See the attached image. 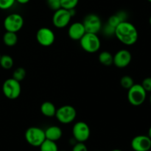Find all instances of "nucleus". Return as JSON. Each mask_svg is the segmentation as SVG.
I'll return each instance as SVG.
<instances>
[{"label":"nucleus","mask_w":151,"mask_h":151,"mask_svg":"<svg viewBox=\"0 0 151 151\" xmlns=\"http://www.w3.org/2000/svg\"><path fill=\"white\" fill-rule=\"evenodd\" d=\"M115 29H116V28L114 27H112V26H111V25L109 24L108 23H106L104 26L102 27L101 30L103 31V34H104L106 36L111 37V36H113V35H114Z\"/></svg>","instance_id":"b1692460"},{"label":"nucleus","mask_w":151,"mask_h":151,"mask_svg":"<svg viewBox=\"0 0 151 151\" xmlns=\"http://www.w3.org/2000/svg\"><path fill=\"white\" fill-rule=\"evenodd\" d=\"M29 1H30V0H16V2L19 3V4H27V3L29 2Z\"/></svg>","instance_id":"c756f323"},{"label":"nucleus","mask_w":151,"mask_h":151,"mask_svg":"<svg viewBox=\"0 0 151 151\" xmlns=\"http://www.w3.org/2000/svg\"><path fill=\"white\" fill-rule=\"evenodd\" d=\"M82 23L85 27L86 32L90 33L97 34L100 31H101L103 27L100 16L94 13H89L86 15Z\"/></svg>","instance_id":"6e6552de"},{"label":"nucleus","mask_w":151,"mask_h":151,"mask_svg":"<svg viewBox=\"0 0 151 151\" xmlns=\"http://www.w3.org/2000/svg\"><path fill=\"white\" fill-rule=\"evenodd\" d=\"M78 2L79 0H60L61 7L66 10L75 9L78 5Z\"/></svg>","instance_id":"5701e85b"},{"label":"nucleus","mask_w":151,"mask_h":151,"mask_svg":"<svg viewBox=\"0 0 151 151\" xmlns=\"http://www.w3.org/2000/svg\"><path fill=\"white\" fill-rule=\"evenodd\" d=\"M36 41L42 47H50L55 40L54 32L49 27H41L36 32Z\"/></svg>","instance_id":"9b49d317"},{"label":"nucleus","mask_w":151,"mask_h":151,"mask_svg":"<svg viewBox=\"0 0 151 151\" xmlns=\"http://www.w3.org/2000/svg\"><path fill=\"white\" fill-rule=\"evenodd\" d=\"M2 92L9 100H16L20 96L22 86L19 81L14 78H8L2 85Z\"/></svg>","instance_id":"39448f33"},{"label":"nucleus","mask_w":151,"mask_h":151,"mask_svg":"<svg viewBox=\"0 0 151 151\" xmlns=\"http://www.w3.org/2000/svg\"><path fill=\"white\" fill-rule=\"evenodd\" d=\"M96 151H99V150H96Z\"/></svg>","instance_id":"4c0bfd02"},{"label":"nucleus","mask_w":151,"mask_h":151,"mask_svg":"<svg viewBox=\"0 0 151 151\" xmlns=\"http://www.w3.org/2000/svg\"><path fill=\"white\" fill-rule=\"evenodd\" d=\"M3 42L7 47H14L18 42V35L16 32L6 31L3 35Z\"/></svg>","instance_id":"f3484780"},{"label":"nucleus","mask_w":151,"mask_h":151,"mask_svg":"<svg viewBox=\"0 0 151 151\" xmlns=\"http://www.w3.org/2000/svg\"><path fill=\"white\" fill-rule=\"evenodd\" d=\"M44 132H45V137L47 139L54 142H57L58 140L60 139L63 135V131L61 128L57 125H52V126L48 127L44 131Z\"/></svg>","instance_id":"2eb2a0df"},{"label":"nucleus","mask_w":151,"mask_h":151,"mask_svg":"<svg viewBox=\"0 0 151 151\" xmlns=\"http://www.w3.org/2000/svg\"><path fill=\"white\" fill-rule=\"evenodd\" d=\"M119 83H120L121 86L127 90L129 89L134 84V79L131 76H129V75H125V76L122 77Z\"/></svg>","instance_id":"412c9836"},{"label":"nucleus","mask_w":151,"mask_h":151,"mask_svg":"<svg viewBox=\"0 0 151 151\" xmlns=\"http://www.w3.org/2000/svg\"><path fill=\"white\" fill-rule=\"evenodd\" d=\"M40 111L44 116L50 118L55 116L57 109L52 102L45 101L41 105Z\"/></svg>","instance_id":"dca6fc26"},{"label":"nucleus","mask_w":151,"mask_h":151,"mask_svg":"<svg viewBox=\"0 0 151 151\" xmlns=\"http://www.w3.org/2000/svg\"><path fill=\"white\" fill-rule=\"evenodd\" d=\"M72 18L69 10L61 7L55 11L52 16V24L56 28L62 29L69 24Z\"/></svg>","instance_id":"9d476101"},{"label":"nucleus","mask_w":151,"mask_h":151,"mask_svg":"<svg viewBox=\"0 0 151 151\" xmlns=\"http://www.w3.org/2000/svg\"><path fill=\"white\" fill-rule=\"evenodd\" d=\"M147 136H148V137L151 139V126L150 127V128H149V130H148V135Z\"/></svg>","instance_id":"7c9ffc66"},{"label":"nucleus","mask_w":151,"mask_h":151,"mask_svg":"<svg viewBox=\"0 0 151 151\" xmlns=\"http://www.w3.org/2000/svg\"><path fill=\"white\" fill-rule=\"evenodd\" d=\"M24 18L19 13H11L6 16L4 20V27L6 31L17 33L24 26Z\"/></svg>","instance_id":"0eeeda50"},{"label":"nucleus","mask_w":151,"mask_h":151,"mask_svg":"<svg viewBox=\"0 0 151 151\" xmlns=\"http://www.w3.org/2000/svg\"><path fill=\"white\" fill-rule=\"evenodd\" d=\"M90 134V128L86 122L79 121L73 125L72 135L78 142H85L89 138Z\"/></svg>","instance_id":"1a4fd4ad"},{"label":"nucleus","mask_w":151,"mask_h":151,"mask_svg":"<svg viewBox=\"0 0 151 151\" xmlns=\"http://www.w3.org/2000/svg\"><path fill=\"white\" fill-rule=\"evenodd\" d=\"M27 75L26 70H25L24 68L23 67H18L17 69H15L14 72L13 73V78H14L16 81H23Z\"/></svg>","instance_id":"4be33fe9"},{"label":"nucleus","mask_w":151,"mask_h":151,"mask_svg":"<svg viewBox=\"0 0 151 151\" xmlns=\"http://www.w3.org/2000/svg\"><path fill=\"white\" fill-rule=\"evenodd\" d=\"M0 58H1V54H0Z\"/></svg>","instance_id":"c9c22d12"},{"label":"nucleus","mask_w":151,"mask_h":151,"mask_svg":"<svg viewBox=\"0 0 151 151\" xmlns=\"http://www.w3.org/2000/svg\"><path fill=\"white\" fill-rule=\"evenodd\" d=\"M121 22H123L121 20V19L119 18V16L116 13V14L112 15L111 16H110V17L109 18L107 23L109 24H110L111 26H112V27H114L116 28V27H117L118 25L121 23Z\"/></svg>","instance_id":"a878e982"},{"label":"nucleus","mask_w":151,"mask_h":151,"mask_svg":"<svg viewBox=\"0 0 151 151\" xmlns=\"http://www.w3.org/2000/svg\"><path fill=\"white\" fill-rule=\"evenodd\" d=\"M150 104H151V94H150Z\"/></svg>","instance_id":"72a5a7b5"},{"label":"nucleus","mask_w":151,"mask_h":151,"mask_svg":"<svg viewBox=\"0 0 151 151\" xmlns=\"http://www.w3.org/2000/svg\"><path fill=\"white\" fill-rule=\"evenodd\" d=\"M55 116L59 122L64 125H68L72 123L76 119L77 111L72 106L64 105L57 109Z\"/></svg>","instance_id":"20e7f679"},{"label":"nucleus","mask_w":151,"mask_h":151,"mask_svg":"<svg viewBox=\"0 0 151 151\" xmlns=\"http://www.w3.org/2000/svg\"><path fill=\"white\" fill-rule=\"evenodd\" d=\"M115 36L122 44L131 46L135 44L139 38L137 27L128 21L121 22L115 29Z\"/></svg>","instance_id":"f257e3e1"},{"label":"nucleus","mask_w":151,"mask_h":151,"mask_svg":"<svg viewBox=\"0 0 151 151\" xmlns=\"http://www.w3.org/2000/svg\"><path fill=\"white\" fill-rule=\"evenodd\" d=\"M131 145L134 151H149L151 148V139L148 136L138 135L133 138Z\"/></svg>","instance_id":"ddd939ff"},{"label":"nucleus","mask_w":151,"mask_h":151,"mask_svg":"<svg viewBox=\"0 0 151 151\" xmlns=\"http://www.w3.org/2000/svg\"><path fill=\"white\" fill-rule=\"evenodd\" d=\"M114 55L109 51H103L99 54L98 60L102 65L109 66L113 64Z\"/></svg>","instance_id":"a211bd4d"},{"label":"nucleus","mask_w":151,"mask_h":151,"mask_svg":"<svg viewBox=\"0 0 151 151\" xmlns=\"http://www.w3.org/2000/svg\"><path fill=\"white\" fill-rule=\"evenodd\" d=\"M128 91V100L130 104L134 106H139L145 103L147 91L141 84L134 83Z\"/></svg>","instance_id":"7ed1b4c3"},{"label":"nucleus","mask_w":151,"mask_h":151,"mask_svg":"<svg viewBox=\"0 0 151 151\" xmlns=\"http://www.w3.org/2000/svg\"><path fill=\"white\" fill-rule=\"evenodd\" d=\"M24 137L27 142L33 147H39L46 139L44 130L35 126L27 129Z\"/></svg>","instance_id":"423d86ee"},{"label":"nucleus","mask_w":151,"mask_h":151,"mask_svg":"<svg viewBox=\"0 0 151 151\" xmlns=\"http://www.w3.org/2000/svg\"><path fill=\"white\" fill-rule=\"evenodd\" d=\"M148 1H150V2H151V0H147Z\"/></svg>","instance_id":"f704fd0d"},{"label":"nucleus","mask_w":151,"mask_h":151,"mask_svg":"<svg viewBox=\"0 0 151 151\" xmlns=\"http://www.w3.org/2000/svg\"><path fill=\"white\" fill-rule=\"evenodd\" d=\"M16 2V0H0V9L8 10L11 8Z\"/></svg>","instance_id":"bb28decb"},{"label":"nucleus","mask_w":151,"mask_h":151,"mask_svg":"<svg viewBox=\"0 0 151 151\" xmlns=\"http://www.w3.org/2000/svg\"><path fill=\"white\" fill-rule=\"evenodd\" d=\"M39 147L40 151H58V147L56 144V142L51 141L47 139L43 142Z\"/></svg>","instance_id":"6ab92c4d"},{"label":"nucleus","mask_w":151,"mask_h":151,"mask_svg":"<svg viewBox=\"0 0 151 151\" xmlns=\"http://www.w3.org/2000/svg\"><path fill=\"white\" fill-rule=\"evenodd\" d=\"M149 23H150V24L151 25V16L150 17V19H149Z\"/></svg>","instance_id":"473e14b6"},{"label":"nucleus","mask_w":151,"mask_h":151,"mask_svg":"<svg viewBox=\"0 0 151 151\" xmlns=\"http://www.w3.org/2000/svg\"><path fill=\"white\" fill-rule=\"evenodd\" d=\"M59 151V150H58ZM60 151H66V150H60Z\"/></svg>","instance_id":"e433bc0d"},{"label":"nucleus","mask_w":151,"mask_h":151,"mask_svg":"<svg viewBox=\"0 0 151 151\" xmlns=\"http://www.w3.org/2000/svg\"><path fill=\"white\" fill-rule=\"evenodd\" d=\"M111 151H122V150H119V149H115V150H111Z\"/></svg>","instance_id":"2f4dec72"},{"label":"nucleus","mask_w":151,"mask_h":151,"mask_svg":"<svg viewBox=\"0 0 151 151\" xmlns=\"http://www.w3.org/2000/svg\"><path fill=\"white\" fill-rule=\"evenodd\" d=\"M46 3L49 8L53 11H56L58 9L61 8L60 0H46Z\"/></svg>","instance_id":"393cba45"},{"label":"nucleus","mask_w":151,"mask_h":151,"mask_svg":"<svg viewBox=\"0 0 151 151\" xmlns=\"http://www.w3.org/2000/svg\"><path fill=\"white\" fill-rule=\"evenodd\" d=\"M72 151H88V148L84 142H78L74 145Z\"/></svg>","instance_id":"c85d7f7f"},{"label":"nucleus","mask_w":151,"mask_h":151,"mask_svg":"<svg viewBox=\"0 0 151 151\" xmlns=\"http://www.w3.org/2000/svg\"><path fill=\"white\" fill-rule=\"evenodd\" d=\"M147 92H151V77L145 78L141 84Z\"/></svg>","instance_id":"cd10ccee"},{"label":"nucleus","mask_w":151,"mask_h":151,"mask_svg":"<svg viewBox=\"0 0 151 151\" xmlns=\"http://www.w3.org/2000/svg\"><path fill=\"white\" fill-rule=\"evenodd\" d=\"M13 58L8 55H1L0 58V66L4 69H10L13 66Z\"/></svg>","instance_id":"aec40b11"},{"label":"nucleus","mask_w":151,"mask_h":151,"mask_svg":"<svg viewBox=\"0 0 151 151\" xmlns=\"http://www.w3.org/2000/svg\"><path fill=\"white\" fill-rule=\"evenodd\" d=\"M80 44L83 50L88 53H95L101 47V41L97 34L86 32L80 39Z\"/></svg>","instance_id":"f03ea898"},{"label":"nucleus","mask_w":151,"mask_h":151,"mask_svg":"<svg viewBox=\"0 0 151 151\" xmlns=\"http://www.w3.org/2000/svg\"><path fill=\"white\" fill-rule=\"evenodd\" d=\"M86 32L85 27L82 22H74L70 24L68 29V35L73 41H80Z\"/></svg>","instance_id":"4468645a"},{"label":"nucleus","mask_w":151,"mask_h":151,"mask_svg":"<svg viewBox=\"0 0 151 151\" xmlns=\"http://www.w3.org/2000/svg\"><path fill=\"white\" fill-rule=\"evenodd\" d=\"M132 55L130 51L125 49L119 50L113 58V64L118 68L127 67L131 63Z\"/></svg>","instance_id":"f8f14e48"}]
</instances>
